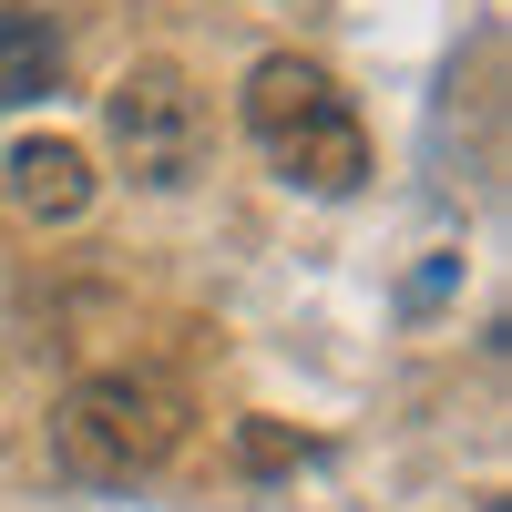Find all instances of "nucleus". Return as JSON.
<instances>
[{
    "label": "nucleus",
    "mask_w": 512,
    "mask_h": 512,
    "mask_svg": "<svg viewBox=\"0 0 512 512\" xmlns=\"http://www.w3.org/2000/svg\"><path fill=\"white\" fill-rule=\"evenodd\" d=\"M246 134L297 195H359L369 185V123L349 82L308 52H267L246 72Z\"/></svg>",
    "instance_id": "obj_1"
},
{
    "label": "nucleus",
    "mask_w": 512,
    "mask_h": 512,
    "mask_svg": "<svg viewBox=\"0 0 512 512\" xmlns=\"http://www.w3.org/2000/svg\"><path fill=\"white\" fill-rule=\"evenodd\" d=\"M185 431H195V400L164 369H93L52 400V461L72 482H103V492L164 472L185 451Z\"/></svg>",
    "instance_id": "obj_2"
},
{
    "label": "nucleus",
    "mask_w": 512,
    "mask_h": 512,
    "mask_svg": "<svg viewBox=\"0 0 512 512\" xmlns=\"http://www.w3.org/2000/svg\"><path fill=\"white\" fill-rule=\"evenodd\" d=\"M103 144H113L123 175L154 185V195L195 185V175H205V144H216L195 72H185V62H134V72L103 93Z\"/></svg>",
    "instance_id": "obj_3"
},
{
    "label": "nucleus",
    "mask_w": 512,
    "mask_h": 512,
    "mask_svg": "<svg viewBox=\"0 0 512 512\" xmlns=\"http://www.w3.org/2000/svg\"><path fill=\"white\" fill-rule=\"evenodd\" d=\"M0 195H11L21 226H72V216H93V154L72 134H21L0 154Z\"/></svg>",
    "instance_id": "obj_4"
},
{
    "label": "nucleus",
    "mask_w": 512,
    "mask_h": 512,
    "mask_svg": "<svg viewBox=\"0 0 512 512\" xmlns=\"http://www.w3.org/2000/svg\"><path fill=\"white\" fill-rule=\"evenodd\" d=\"M52 82H62V21L31 0H0V113L41 103Z\"/></svg>",
    "instance_id": "obj_5"
},
{
    "label": "nucleus",
    "mask_w": 512,
    "mask_h": 512,
    "mask_svg": "<svg viewBox=\"0 0 512 512\" xmlns=\"http://www.w3.org/2000/svg\"><path fill=\"white\" fill-rule=\"evenodd\" d=\"M236 451H246V472H277V461H297L308 441H297V431H277V420H246V431H236Z\"/></svg>",
    "instance_id": "obj_6"
}]
</instances>
